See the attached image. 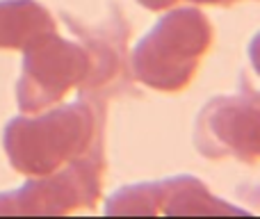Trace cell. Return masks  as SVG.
Returning <instances> with one entry per match:
<instances>
[{"instance_id": "obj_1", "label": "cell", "mask_w": 260, "mask_h": 219, "mask_svg": "<svg viewBox=\"0 0 260 219\" xmlns=\"http://www.w3.org/2000/svg\"><path fill=\"white\" fill-rule=\"evenodd\" d=\"M105 103L80 94L78 101L27 119L14 116L3 133L9 162L25 176H48L103 146Z\"/></svg>"}, {"instance_id": "obj_2", "label": "cell", "mask_w": 260, "mask_h": 219, "mask_svg": "<svg viewBox=\"0 0 260 219\" xmlns=\"http://www.w3.org/2000/svg\"><path fill=\"white\" fill-rule=\"evenodd\" d=\"M212 37V25L201 9H171L133 48V78L165 94L183 91L192 82L203 55L210 50Z\"/></svg>"}, {"instance_id": "obj_3", "label": "cell", "mask_w": 260, "mask_h": 219, "mask_svg": "<svg viewBox=\"0 0 260 219\" xmlns=\"http://www.w3.org/2000/svg\"><path fill=\"white\" fill-rule=\"evenodd\" d=\"M105 148L64 165L48 176H35L23 187L0 194V215H67L78 208H94L101 199Z\"/></svg>"}, {"instance_id": "obj_4", "label": "cell", "mask_w": 260, "mask_h": 219, "mask_svg": "<svg viewBox=\"0 0 260 219\" xmlns=\"http://www.w3.org/2000/svg\"><path fill=\"white\" fill-rule=\"evenodd\" d=\"M194 146L208 160H260V89H242L208 101L194 121Z\"/></svg>"}, {"instance_id": "obj_5", "label": "cell", "mask_w": 260, "mask_h": 219, "mask_svg": "<svg viewBox=\"0 0 260 219\" xmlns=\"http://www.w3.org/2000/svg\"><path fill=\"white\" fill-rule=\"evenodd\" d=\"M23 53V73L16 85L21 112L39 114L48 110L89 76V55L85 46L62 39L57 32L37 39Z\"/></svg>"}, {"instance_id": "obj_6", "label": "cell", "mask_w": 260, "mask_h": 219, "mask_svg": "<svg viewBox=\"0 0 260 219\" xmlns=\"http://www.w3.org/2000/svg\"><path fill=\"white\" fill-rule=\"evenodd\" d=\"M62 16L67 18V25L78 35L89 55V76L78 87L80 94L105 103L108 99L130 91V80H133L128 53L130 27L119 7H112V14L96 25H85L67 12H62Z\"/></svg>"}, {"instance_id": "obj_7", "label": "cell", "mask_w": 260, "mask_h": 219, "mask_svg": "<svg viewBox=\"0 0 260 219\" xmlns=\"http://www.w3.org/2000/svg\"><path fill=\"white\" fill-rule=\"evenodd\" d=\"M55 18L35 0H0V50H25L55 32Z\"/></svg>"}, {"instance_id": "obj_8", "label": "cell", "mask_w": 260, "mask_h": 219, "mask_svg": "<svg viewBox=\"0 0 260 219\" xmlns=\"http://www.w3.org/2000/svg\"><path fill=\"white\" fill-rule=\"evenodd\" d=\"M244 210L217 199L197 176L162 180V215H242Z\"/></svg>"}, {"instance_id": "obj_9", "label": "cell", "mask_w": 260, "mask_h": 219, "mask_svg": "<svg viewBox=\"0 0 260 219\" xmlns=\"http://www.w3.org/2000/svg\"><path fill=\"white\" fill-rule=\"evenodd\" d=\"M105 215H162V180L117 190L105 203Z\"/></svg>"}, {"instance_id": "obj_10", "label": "cell", "mask_w": 260, "mask_h": 219, "mask_svg": "<svg viewBox=\"0 0 260 219\" xmlns=\"http://www.w3.org/2000/svg\"><path fill=\"white\" fill-rule=\"evenodd\" d=\"M249 62H251L253 71L260 76V32H256V37L249 41Z\"/></svg>"}, {"instance_id": "obj_11", "label": "cell", "mask_w": 260, "mask_h": 219, "mask_svg": "<svg viewBox=\"0 0 260 219\" xmlns=\"http://www.w3.org/2000/svg\"><path fill=\"white\" fill-rule=\"evenodd\" d=\"M142 7L151 9V12H167V9H171L174 5H178L180 0H137Z\"/></svg>"}, {"instance_id": "obj_12", "label": "cell", "mask_w": 260, "mask_h": 219, "mask_svg": "<svg viewBox=\"0 0 260 219\" xmlns=\"http://www.w3.org/2000/svg\"><path fill=\"white\" fill-rule=\"evenodd\" d=\"M197 5H217V7H226V5H235L238 0H189Z\"/></svg>"}]
</instances>
